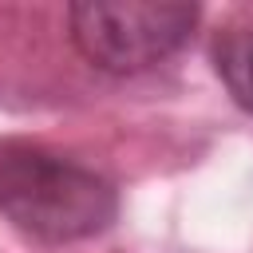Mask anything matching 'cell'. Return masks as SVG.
<instances>
[{
  "label": "cell",
  "instance_id": "cell-1",
  "mask_svg": "<svg viewBox=\"0 0 253 253\" xmlns=\"http://www.w3.org/2000/svg\"><path fill=\"white\" fill-rule=\"evenodd\" d=\"M119 213L115 186L47 146L0 142V217L43 245H67L103 233Z\"/></svg>",
  "mask_w": 253,
  "mask_h": 253
},
{
  "label": "cell",
  "instance_id": "cell-2",
  "mask_svg": "<svg viewBox=\"0 0 253 253\" xmlns=\"http://www.w3.org/2000/svg\"><path fill=\"white\" fill-rule=\"evenodd\" d=\"M198 4L170 0H83L67 8L79 55L103 71L130 75L170 59L198 24Z\"/></svg>",
  "mask_w": 253,
  "mask_h": 253
},
{
  "label": "cell",
  "instance_id": "cell-3",
  "mask_svg": "<svg viewBox=\"0 0 253 253\" xmlns=\"http://www.w3.org/2000/svg\"><path fill=\"white\" fill-rule=\"evenodd\" d=\"M213 67L241 111L253 115V24L225 28L213 40Z\"/></svg>",
  "mask_w": 253,
  "mask_h": 253
}]
</instances>
